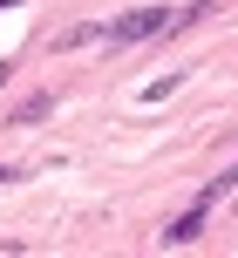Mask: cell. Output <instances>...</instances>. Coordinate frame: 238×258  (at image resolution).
Masks as SVG:
<instances>
[{"mask_svg":"<svg viewBox=\"0 0 238 258\" xmlns=\"http://www.w3.org/2000/svg\"><path fill=\"white\" fill-rule=\"evenodd\" d=\"M14 177H21V170H14V163H0V183H14Z\"/></svg>","mask_w":238,"mask_h":258,"instance_id":"obj_6","label":"cell"},{"mask_svg":"<svg viewBox=\"0 0 238 258\" xmlns=\"http://www.w3.org/2000/svg\"><path fill=\"white\" fill-rule=\"evenodd\" d=\"M177 89H184V75H163V82H150V89H143V102H163V95H177Z\"/></svg>","mask_w":238,"mask_h":258,"instance_id":"obj_5","label":"cell"},{"mask_svg":"<svg viewBox=\"0 0 238 258\" xmlns=\"http://www.w3.org/2000/svg\"><path fill=\"white\" fill-rule=\"evenodd\" d=\"M48 109H54V89H34V95H27L21 109H14V122H41Z\"/></svg>","mask_w":238,"mask_h":258,"instance_id":"obj_4","label":"cell"},{"mask_svg":"<svg viewBox=\"0 0 238 258\" xmlns=\"http://www.w3.org/2000/svg\"><path fill=\"white\" fill-rule=\"evenodd\" d=\"M204 218H211V204L198 197L191 211H177V218L163 224V245H198V238H204Z\"/></svg>","mask_w":238,"mask_h":258,"instance_id":"obj_2","label":"cell"},{"mask_svg":"<svg viewBox=\"0 0 238 258\" xmlns=\"http://www.w3.org/2000/svg\"><path fill=\"white\" fill-rule=\"evenodd\" d=\"M0 7H27V0H0Z\"/></svg>","mask_w":238,"mask_h":258,"instance_id":"obj_7","label":"cell"},{"mask_svg":"<svg viewBox=\"0 0 238 258\" xmlns=\"http://www.w3.org/2000/svg\"><path fill=\"white\" fill-rule=\"evenodd\" d=\"M170 14H177V7H130V14H116V21H109V41H116V48L157 41V34H170Z\"/></svg>","mask_w":238,"mask_h":258,"instance_id":"obj_1","label":"cell"},{"mask_svg":"<svg viewBox=\"0 0 238 258\" xmlns=\"http://www.w3.org/2000/svg\"><path fill=\"white\" fill-rule=\"evenodd\" d=\"M0 82H7V68H0Z\"/></svg>","mask_w":238,"mask_h":258,"instance_id":"obj_8","label":"cell"},{"mask_svg":"<svg viewBox=\"0 0 238 258\" xmlns=\"http://www.w3.org/2000/svg\"><path fill=\"white\" fill-rule=\"evenodd\" d=\"M102 34H109V27H89V21H75V27H62V34H54V48L68 54V48H89V41H102Z\"/></svg>","mask_w":238,"mask_h":258,"instance_id":"obj_3","label":"cell"}]
</instances>
